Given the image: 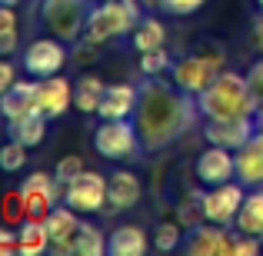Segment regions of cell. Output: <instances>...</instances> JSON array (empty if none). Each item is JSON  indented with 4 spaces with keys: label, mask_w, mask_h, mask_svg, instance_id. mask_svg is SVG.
Instances as JSON below:
<instances>
[{
    "label": "cell",
    "mask_w": 263,
    "mask_h": 256,
    "mask_svg": "<svg viewBox=\"0 0 263 256\" xmlns=\"http://www.w3.org/2000/svg\"><path fill=\"white\" fill-rule=\"evenodd\" d=\"M137 87H140V96H137L134 123L140 133L143 153H160L163 147L177 143L190 130V123H197V96L163 77H143Z\"/></svg>",
    "instance_id": "6da1fadb"
},
{
    "label": "cell",
    "mask_w": 263,
    "mask_h": 256,
    "mask_svg": "<svg viewBox=\"0 0 263 256\" xmlns=\"http://www.w3.org/2000/svg\"><path fill=\"white\" fill-rule=\"evenodd\" d=\"M197 107L203 120H227V116H260L257 100L250 93L247 73L220 70L217 80L197 96Z\"/></svg>",
    "instance_id": "7a4b0ae2"
},
{
    "label": "cell",
    "mask_w": 263,
    "mask_h": 256,
    "mask_svg": "<svg viewBox=\"0 0 263 256\" xmlns=\"http://www.w3.org/2000/svg\"><path fill=\"white\" fill-rule=\"evenodd\" d=\"M140 17H143L140 0H97L87 13V27H84L80 44L107 47L110 40L130 37V30L137 27Z\"/></svg>",
    "instance_id": "3957f363"
},
{
    "label": "cell",
    "mask_w": 263,
    "mask_h": 256,
    "mask_svg": "<svg viewBox=\"0 0 263 256\" xmlns=\"http://www.w3.org/2000/svg\"><path fill=\"white\" fill-rule=\"evenodd\" d=\"M90 13V0H40L37 17L50 37H60L64 44H77L84 37Z\"/></svg>",
    "instance_id": "277c9868"
},
{
    "label": "cell",
    "mask_w": 263,
    "mask_h": 256,
    "mask_svg": "<svg viewBox=\"0 0 263 256\" xmlns=\"http://www.w3.org/2000/svg\"><path fill=\"white\" fill-rule=\"evenodd\" d=\"M93 150L103 160H114V163L140 156L143 143H140V133H137L134 116H127V120H100L93 130Z\"/></svg>",
    "instance_id": "5b68a950"
},
{
    "label": "cell",
    "mask_w": 263,
    "mask_h": 256,
    "mask_svg": "<svg viewBox=\"0 0 263 256\" xmlns=\"http://www.w3.org/2000/svg\"><path fill=\"white\" fill-rule=\"evenodd\" d=\"M220 70H223V50H220V47H206L203 53H190V57L174 60V67H170V80H174L180 90L200 96L213 80H217Z\"/></svg>",
    "instance_id": "8992f818"
},
{
    "label": "cell",
    "mask_w": 263,
    "mask_h": 256,
    "mask_svg": "<svg viewBox=\"0 0 263 256\" xmlns=\"http://www.w3.org/2000/svg\"><path fill=\"white\" fill-rule=\"evenodd\" d=\"M70 44H64L60 37H37L30 40V44L24 47V57H20V64H24V73L33 80H44V77H53V73L64 70L67 57H70V50H67Z\"/></svg>",
    "instance_id": "52a82bcc"
},
{
    "label": "cell",
    "mask_w": 263,
    "mask_h": 256,
    "mask_svg": "<svg viewBox=\"0 0 263 256\" xmlns=\"http://www.w3.org/2000/svg\"><path fill=\"white\" fill-rule=\"evenodd\" d=\"M60 186L64 183H60L53 173H44V170L30 173L17 190L20 213H24V216H47V213L60 203Z\"/></svg>",
    "instance_id": "ba28073f"
},
{
    "label": "cell",
    "mask_w": 263,
    "mask_h": 256,
    "mask_svg": "<svg viewBox=\"0 0 263 256\" xmlns=\"http://www.w3.org/2000/svg\"><path fill=\"white\" fill-rule=\"evenodd\" d=\"M247 196V186L240 180H230V183H220V186H206L200 193V206H203V220L220 226H233L237 223V213L243 206Z\"/></svg>",
    "instance_id": "9c48e42d"
},
{
    "label": "cell",
    "mask_w": 263,
    "mask_h": 256,
    "mask_svg": "<svg viewBox=\"0 0 263 256\" xmlns=\"http://www.w3.org/2000/svg\"><path fill=\"white\" fill-rule=\"evenodd\" d=\"M233 233L230 226H220V223H203L190 226L183 237V253L186 256H233Z\"/></svg>",
    "instance_id": "30bf717a"
},
{
    "label": "cell",
    "mask_w": 263,
    "mask_h": 256,
    "mask_svg": "<svg viewBox=\"0 0 263 256\" xmlns=\"http://www.w3.org/2000/svg\"><path fill=\"white\" fill-rule=\"evenodd\" d=\"M64 203L73 206L77 213H100L107 210V176L93 170H84L73 183H67Z\"/></svg>",
    "instance_id": "8fae6325"
},
{
    "label": "cell",
    "mask_w": 263,
    "mask_h": 256,
    "mask_svg": "<svg viewBox=\"0 0 263 256\" xmlns=\"http://www.w3.org/2000/svg\"><path fill=\"white\" fill-rule=\"evenodd\" d=\"M193 173L203 186L230 183V180H237V153L230 147L206 143V150H200V156L193 160Z\"/></svg>",
    "instance_id": "7c38bea8"
},
{
    "label": "cell",
    "mask_w": 263,
    "mask_h": 256,
    "mask_svg": "<svg viewBox=\"0 0 263 256\" xmlns=\"http://www.w3.org/2000/svg\"><path fill=\"white\" fill-rule=\"evenodd\" d=\"M84 213H77L73 206H53L50 213L44 216V223H47V237H50V250L53 253H60V256H70V253H77V233H80V223H84Z\"/></svg>",
    "instance_id": "4fadbf2b"
},
{
    "label": "cell",
    "mask_w": 263,
    "mask_h": 256,
    "mask_svg": "<svg viewBox=\"0 0 263 256\" xmlns=\"http://www.w3.org/2000/svg\"><path fill=\"white\" fill-rule=\"evenodd\" d=\"M260 116H227V120H206L203 123V140L217 147L240 150L253 133H257Z\"/></svg>",
    "instance_id": "5bb4252c"
},
{
    "label": "cell",
    "mask_w": 263,
    "mask_h": 256,
    "mask_svg": "<svg viewBox=\"0 0 263 256\" xmlns=\"http://www.w3.org/2000/svg\"><path fill=\"white\" fill-rule=\"evenodd\" d=\"M73 107V84L64 73H53V77L37 80V110L47 120H57L67 110Z\"/></svg>",
    "instance_id": "9a60e30c"
},
{
    "label": "cell",
    "mask_w": 263,
    "mask_h": 256,
    "mask_svg": "<svg viewBox=\"0 0 263 256\" xmlns=\"http://www.w3.org/2000/svg\"><path fill=\"white\" fill-rule=\"evenodd\" d=\"M237 153V180L250 190V186H263V116L257 123V133L243 143Z\"/></svg>",
    "instance_id": "2e32d148"
},
{
    "label": "cell",
    "mask_w": 263,
    "mask_h": 256,
    "mask_svg": "<svg viewBox=\"0 0 263 256\" xmlns=\"http://www.w3.org/2000/svg\"><path fill=\"white\" fill-rule=\"evenodd\" d=\"M143 196V183L134 170H117L107 176V210L123 213V210H134Z\"/></svg>",
    "instance_id": "e0dca14e"
},
{
    "label": "cell",
    "mask_w": 263,
    "mask_h": 256,
    "mask_svg": "<svg viewBox=\"0 0 263 256\" xmlns=\"http://www.w3.org/2000/svg\"><path fill=\"white\" fill-rule=\"evenodd\" d=\"M137 96H140V87L134 84H107V93L97 107V116L100 120H127L137 110Z\"/></svg>",
    "instance_id": "ac0fdd59"
},
{
    "label": "cell",
    "mask_w": 263,
    "mask_h": 256,
    "mask_svg": "<svg viewBox=\"0 0 263 256\" xmlns=\"http://www.w3.org/2000/svg\"><path fill=\"white\" fill-rule=\"evenodd\" d=\"M150 246H154V240L137 223H123L107 237V253L110 256H143Z\"/></svg>",
    "instance_id": "d6986e66"
},
{
    "label": "cell",
    "mask_w": 263,
    "mask_h": 256,
    "mask_svg": "<svg viewBox=\"0 0 263 256\" xmlns=\"http://www.w3.org/2000/svg\"><path fill=\"white\" fill-rule=\"evenodd\" d=\"M37 110V80H17L4 96H0V116L4 120H17L24 113Z\"/></svg>",
    "instance_id": "ffe728a7"
},
{
    "label": "cell",
    "mask_w": 263,
    "mask_h": 256,
    "mask_svg": "<svg viewBox=\"0 0 263 256\" xmlns=\"http://www.w3.org/2000/svg\"><path fill=\"white\" fill-rule=\"evenodd\" d=\"M47 136V116L40 113V110H33V113H24L17 116V120H7V140H17L24 143L27 150L40 147Z\"/></svg>",
    "instance_id": "44dd1931"
},
{
    "label": "cell",
    "mask_w": 263,
    "mask_h": 256,
    "mask_svg": "<svg viewBox=\"0 0 263 256\" xmlns=\"http://www.w3.org/2000/svg\"><path fill=\"white\" fill-rule=\"evenodd\" d=\"M233 226H237L240 233H247V237H257L263 243V186H250V190H247L243 206H240Z\"/></svg>",
    "instance_id": "7402d4cb"
},
{
    "label": "cell",
    "mask_w": 263,
    "mask_h": 256,
    "mask_svg": "<svg viewBox=\"0 0 263 256\" xmlns=\"http://www.w3.org/2000/svg\"><path fill=\"white\" fill-rule=\"evenodd\" d=\"M50 250V237H47V223L44 216H24L17 230V253L24 256H40Z\"/></svg>",
    "instance_id": "603a6c76"
},
{
    "label": "cell",
    "mask_w": 263,
    "mask_h": 256,
    "mask_svg": "<svg viewBox=\"0 0 263 256\" xmlns=\"http://www.w3.org/2000/svg\"><path fill=\"white\" fill-rule=\"evenodd\" d=\"M130 47H134L137 53L167 47V27H163V20L160 17H140L137 27L130 30Z\"/></svg>",
    "instance_id": "cb8c5ba5"
},
{
    "label": "cell",
    "mask_w": 263,
    "mask_h": 256,
    "mask_svg": "<svg viewBox=\"0 0 263 256\" xmlns=\"http://www.w3.org/2000/svg\"><path fill=\"white\" fill-rule=\"evenodd\" d=\"M103 93H107V84H103L100 77H93V73H84V77L73 84V107H77L80 113H97Z\"/></svg>",
    "instance_id": "d4e9b609"
},
{
    "label": "cell",
    "mask_w": 263,
    "mask_h": 256,
    "mask_svg": "<svg viewBox=\"0 0 263 256\" xmlns=\"http://www.w3.org/2000/svg\"><path fill=\"white\" fill-rule=\"evenodd\" d=\"M20 47V24L13 7L0 4V57H10L13 50Z\"/></svg>",
    "instance_id": "484cf974"
},
{
    "label": "cell",
    "mask_w": 263,
    "mask_h": 256,
    "mask_svg": "<svg viewBox=\"0 0 263 256\" xmlns=\"http://www.w3.org/2000/svg\"><path fill=\"white\" fill-rule=\"evenodd\" d=\"M107 253V237L100 233V226L93 223H80V233H77V253L73 256H103Z\"/></svg>",
    "instance_id": "4316f807"
},
{
    "label": "cell",
    "mask_w": 263,
    "mask_h": 256,
    "mask_svg": "<svg viewBox=\"0 0 263 256\" xmlns=\"http://www.w3.org/2000/svg\"><path fill=\"white\" fill-rule=\"evenodd\" d=\"M177 246H183V226H180V223H157L154 250L170 253V250H177Z\"/></svg>",
    "instance_id": "83f0119b"
},
{
    "label": "cell",
    "mask_w": 263,
    "mask_h": 256,
    "mask_svg": "<svg viewBox=\"0 0 263 256\" xmlns=\"http://www.w3.org/2000/svg\"><path fill=\"white\" fill-rule=\"evenodd\" d=\"M170 67H174V57L167 53V47L140 53V73H143V77H160V73L170 70Z\"/></svg>",
    "instance_id": "f1b7e54d"
},
{
    "label": "cell",
    "mask_w": 263,
    "mask_h": 256,
    "mask_svg": "<svg viewBox=\"0 0 263 256\" xmlns=\"http://www.w3.org/2000/svg\"><path fill=\"white\" fill-rule=\"evenodd\" d=\"M27 167V147L17 140H7L4 147H0V170L4 173H20Z\"/></svg>",
    "instance_id": "f546056e"
},
{
    "label": "cell",
    "mask_w": 263,
    "mask_h": 256,
    "mask_svg": "<svg viewBox=\"0 0 263 256\" xmlns=\"http://www.w3.org/2000/svg\"><path fill=\"white\" fill-rule=\"evenodd\" d=\"M206 0H157V10L167 13V17H190L203 7Z\"/></svg>",
    "instance_id": "4dcf8cb0"
},
{
    "label": "cell",
    "mask_w": 263,
    "mask_h": 256,
    "mask_svg": "<svg viewBox=\"0 0 263 256\" xmlns=\"http://www.w3.org/2000/svg\"><path fill=\"white\" fill-rule=\"evenodd\" d=\"M247 84H250V93L257 100V113L263 116V57H257L247 67Z\"/></svg>",
    "instance_id": "1f68e13d"
},
{
    "label": "cell",
    "mask_w": 263,
    "mask_h": 256,
    "mask_svg": "<svg viewBox=\"0 0 263 256\" xmlns=\"http://www.w3.org/2000/svg\"><path fill=\"white\" fill-rule=\"evenodd\" d=\"M80 173H84V160H80V156H64V160L57 163V170H53V176L67 186V183H73Z\"/></svg>",
    "instance_id": "d6a6232c"
},
{
    "label": "cell",
    "mask_w": 263,
    "mask_h": 256,
    "mask_svg": "<svg viewBox=\"0 0 263 256\" xmlns=\"http://www.w3.org/2000/svg\"><path fill=\"white\" fill-rule=\"evenodd\" d=\"M17 80H20V77H17V67H13L7 57H0V96H4L7 90L17 84Z\"/></svg>",
    "instance_id": "836d02e7"
},
{
    "label": "cell",
    "mask_w": 263,
    "mask_h": 256,
    "mask_svg": "<svg viewBox=\"0 0 263 256\" xmlns=\"http://www.w3.org/2000/svg\"><path fill=\"white\" fill-rule=\"evenodd\" d=\"M10 253H17V230L0 226V256H10Z\"/></svg>",
    "instance_id": "e575fe53"
},
{
    "label": "cell",
    "mask_w": 263,
    "mask_h": 256,
    "mask_svg": "<svg viewBox=\"0 0 263 256\" xmlns=\"http://www.w3.org/2000/svg\"><path fill=\"white\" fill-rule=\"evenodd\" d=\"M253 40L260 44V50H263V10L253 17Z\"/></svg>",
    "instance_id": "d590c367"
},
{
    "label": "cell",
    "mask_w": 263,
    "mask_h": 256,
    "mask_svg": "<svg viewBox=\"0 0 263 256\" xmlns=\"http://www.w3.org/2000/svg\"><path fill=\"white\" fill-rule=\"evenodd\" d=\"M0 4H7V7H17V4H20V0H0Z\"/></svg>",
    "instance_id": "8d00e7d4"
},
{
    "label": "cell",
    "mask_w": 263,
    "mask_h": 256,
    "mask_svg": "<svg viewBox=\"0 0 263 256\" xmlns=\"http://www.w3.org/2000/svg\"><path fill=\"white\" fill-rule=\"evenodd\" d=\"M257 7H260V10H263V0H257Z\"/></svg>",
    "instance_id": "74e56055"
}]
</instances>
